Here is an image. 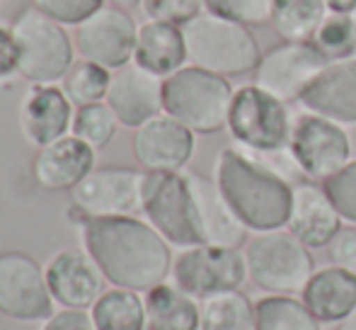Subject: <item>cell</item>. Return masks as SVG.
<instances>
[{
	"mask_svg": "<svg viewBox=\"0 0 356 330\" xmlns=\"http://www.w3.org/2000/svg\"><path fill=\"white\" fill-rule=\"evenodd\" d=\"M80 238L112 287L145 294L172 272V246L145 219H80Z\"/></svg>",
	"mask_w": 356,
	"mask_h": 330,
	"instance_id": "cell-1",
	"label": "cell"
},
{
	"mask_svg": "<svg viewBox=\"0 0 356 330\" xmlns=\"http://www.w3.org/2000/svg\"><path fill=\"white\" fill-rule=\"evenodd\" d=\"M213 180L250 233L286 228L293 182L269 168L257 153L225 146L216 156Z\"/></svg>",
	"mask_w": 356,
	"mask_h": 330,
	"instance_id": "cell-2",
	"label": "cell"
},
{
	"mask_svg": "<svg viewBox=\"0 0 356 330\" xmlns=\"http://www.w3.org/2000/svg\"><path fill=\"white\" fill-rule=\"evenodd\" d=\"M182 32L189 63L223 78L254 73L262 58V49L252 27L218 17L209 10L184 22Z\"/></svg>",
	"mask_w": 356,
	"mask_h": 330,
	"instance_id": "cell-3",
	"label": "cell"
},
{
	"mask_svg": "<svg viewBox=\"0 0 356 330\" xmlns=\"http://www.w3.org/2000/svg\"><path fill=\"white\" fill-rule=\"evenodd\" d=\"M17 47V73L29 85H56L73 66L75 42L66 24L56 22L34 5H24L10 22Z\"/></svg>",
	"mask_w": 356,
	"mask_h": 330,
	"instance_id": "cell-4",
	"label": "cell"
},
{
	"mask_svg": "<svg viewBox=\"0 0 356 330\" xmlns=\"http://www.w3.org/2000/svg\"><path fill=\"white\" fill-rule=\"evenodd\" d=\"M235 88L228 78L187 63L163 81V112L194 134H218L228 124Z\"/></svg>",
	"mask_w": 356,
	"mask_h": 330,
	"instance_id": "cell-5",
	"label": "cell"
},
{
	"mask_svg": "<svg viewBox=\"0 0 356 330\" xmlns=\"http://www.w3.org/2000/svg\"><path fill=\"white\" fill-rule=\"evenodd\" d=\"M248 279L264 294H300L315 272L313 250L289 228L252 233L245 241Z\"/></svg>",
	"mask_w": 356,
	"mask_h": 330,
	"instance_id": "cell-6",
	"label": "cell"
},
{
	"mask_svg": "<svg viewBox=\"0 0 356 330\" xmlns=\"http://www.w3.org/2000/svg\"><path fill=\"white\" fill-rule=\"evenodd\" d=\"M225 129L235 146L252 153H274L289 148L293 117L284 100L250 83L235 88Z\"/></svg>",
	"mask_w": 356,
	"mask_h": 330,
	"instance_id": "cell-7",
	"label": "cell"
},
{
	"mask_svg": "<svg viewBox=\"0 0 356 330\" xmlns=\"http://www.w3.org/2000/svg\"><path fill=\"white\" fill-rule=\"evenodd\" d=\"M141 214L172 248H192L204 243L197 202L184 170L145 173Z\"/></svg>",
	"mask_w": 356,
	"mask_h": 330,
	"instance_id": "cell-8",
	"label": "cell"
},
{
	"mask_svg": "<svg viewBox=\"0 0 356 330\" xmlns=\"http://www.w3.org/2000/svg\"><path fill=\"white\" fill-rule=\"evenodd\" d=\"M172 284L184 294L204 301L209 297L240 289L248 279V262L240 248L199 243L182 248L172 262Z\"/></svg>",
	"mask_w": 356,
	"mask_h": 330,
	"instance_id": "cell-9",
	"label": "cell"
},
{
	"mask_svg": "<svg viewBox=\"0 0 356 330\" xmlns=\"http://www.w3.org/2000/svg\"><path fill=\"white\" fill-rule=\"evenodd\" d=\"M289 151L300 175L315 182H325L354 158L347 127L313 112H303L293 119Z\"/></svg>",
	"mask_w": 356,
	"mask_h": 330,
	"instance_id": "cell-10",
	"label": "cell"
},
{
	"mask_svg": "<svg viewBox=\"0 0 356 330\" xmlns=\"http://www.w3.org/2000/svg\"><path fill=\"white\" fill-rule=\"evenodd\" d=\"M145 170L127 165L95 168L71 189V202L80 219L136 217L143 207Z\"/></svg>",
	"mask_w": 356,
	"mask_h": 330,
	"instance_id": "cell-11",
	"label": "cell"
},
{
	"mask_svg": "<svg viewBox=\"0 0 356 330\" xmlns=\"http://www.w3.org/2000/svg\"><path fill=\"white\" fill-rule=\"evenodd\" d=\"M138 24L124 8L104 3L97 13L80 22L73 32L75 52L85 61L99 63L109 71L134 63Z\"/></svg>",
	"mask_w": 356,
	"mask_h": 330,
	"instance_id": "cell-12",
	"label": "cell"
},
{
	"mask_svg": "<svg viewBox=\"0 0 356 330\" xmlns=\"http://www.w3.org/2000/svg\"><path fill=\"white\" fill-rule=\"evenodd\" d=\"M0 313L29 323L54 316V297L44 267L27 253H0Z\"/></svg>",
	"mask_w": 356,
	"mask_h": 330,
	"instance_id": "cell-13",
	"label": "cell"
},
{
	"mask_svg": "<svg viewBox=\"0 0 356 330\" xmlns=\"http://www.w3.org/2000/svg\"><path fill=\"white\" fill-rule=\"evenodd\" d=\"M327 63L313 42H279L262 54L252 76L254 85L291 104L303 97Z\"/></svg>",
	"mask_w": 356,
	"mask_h": 330,
	"instance_id": "cell-14",
	"label": "cell"
},
{
	"mask_svg": "<svg viewBox=\"0 0 356 330\" xmlns=\"http://www.w3.org/2000/svg\"><path fill=\"white\" fill-rule=\"evenodd\" d=\"M131 146L145 173H182L197 151V134L163 112L134 129Z\"/></svg>",
	"mask_w": 356,
	"mask_h": 330,
	"instance_id": "cell-15",
	"label": "cell"
},
{
	"mask_svg": "<svg viewBox=\"0 0 356 330\" xmlns=\"http://www.w3.org/2000/svg\"><path fill=\"white\" fill-rule=\"evenodd\" d=\"M286 228L310 250L327 248L344 228V219L339 217L337 207L330 194L325 192L323 182L315 180H298L291 189V209Z\"/></svg>",
	"mask_w": 356,
	"mask_h": 330,
	"instance_id": "cell-16",
	"label": "cell"
},
{
	"mask_svg": "<svg viewBox=\"0 0 356 330\" xmlns=\"http://www.w3.org/2000/svg\"><path fill=\"white\" fill-rule=\"evenodd\" d=\"M49 292L54 301L63 308H85L95 306L104 292V274L97 262L88 255V250L63 248L54 255L44 267Z\"/></svg>",
	"mask_w": 356,
	"mask_h": 330,
	"instance_id": "cell-17",
	"label": "cell"
},
{
	"mask_svg": "<svg viewBox=\"0 0 356 330\" xmlns=\"http://www.w3.org/2000/svg\"><path fill=\"white\" fill-rule=\"evenodd\" d=\"M104 102L122 127L138 129L163 114V78L143 71L136 63H129L119 71H112Z\"/></svg>",
	"mask_w": 356,
	"mask_h": 330,
	"instance_id": "cell-18",
	"label": "cell"
},
{
	"mask_svg": "<svg viewBox=\"0 0 356 330\" xmlns=\"http://www.w3.org/2000/svg\"><path fill=\"white\" fill-rule=\"evenodd\" d=\"M73 117V102L56 85H29L19 102V129L37 148L68 136Z\"/></svg>",
	"mask_w": 356,
	"mask_h": 330,
	"instance_id": "cell-19",
	"label": "cell"
},
{
	"mask_svg": "<svg viewBox=\"0 0 356 330\" xmlns=\"http://www.w3.org/2000/svg\"><path fill=\"white\" fill-rule=\"evenodd\" d=\"M298 104L303 112L327 117L342 127H356V56L330 61Z\"/></svg>",
	"mask_w": 356,
	"mask_h": 330,
	"instance_id": "cell-20",
	"label": "cell"
},
{
	"mask_svg": "<svg viewBox=\"0 0 356 330\" xmlns=\"http://www.w3.org/2000/svg\"><path fill=\"white\" fill-rule=\"evenodd\" d=\"M95 148L88 146L75 134L42 146L32 161V175L37 184L49 192H71L75 184L83 182L95 170L97 156Z\"/></svg>",
	"mask_w": 356,
	"mask_h": 330,
	"instance_id": "cell-21",
	"label": "cell"
},
{
	"mask_svg": "<svg viewBox=\"0 0 356 330\" xmlns=\"http://www.w3.org/2000/svg\"><path fill=\"white\" fill-rule=\"evenodd\" d=\"M300 299L323 326H339L356 306V274L337 265L315 267Z\"/></svg>",
	"mask_w": 356,
	"mask_h": 330,
	"instance_id": "cell-22",
	"label": "cell"
},
{
	"mask_svg": "<svg viewBox=\"0 0 356 330\" xmlns=\"http://www.w3.org/2000/svg\"><path fill=\"white\" fill-rule=\"evenodd\" d=\"M189 184H192L194 202H197L199 214V226H202L204 243H213V246H228L240 248L248 241V228L240 223L230 204L220 194L218 184L213 178L199 173H187Z\"/></svg>",
	"mask_w": 356,
	"mask_h": 330,
	"instance_id": "cell-23",
	"label": "cell"
},
{
	"mask_svg": "<svg viewBox=\"0 0 356 330\" xmlns=\"http://www.w3.org/2000/svg\"><path fill=\"white\" fill-rule=\"evenodd\" d=\"M134 63L163 81L187 66L189 58L182 24L163 19H145L143 24H138Z\"/></svg>",
	"mask_w": 356,
	"mask_h": 330,
	"instance_id": "cell-24",
	"label": "cell"
},
{
	"mask_svg": "<svg viewBox=\"0 0 356 330\" xmlns=\"http://www.w3.org/2000/svg\"><path fill=\"white\" fill-rule=\"evenodd\" d=\"M145 330H199V301L175 284H158L143 294Z\"/></svg>",
	"mask_w": 356,
	"mask_h": 330,
	"instance_id": "cell-25",
	"label": "cell"
},
{
	"mask_svg": "<svg viewBox=\"0 0 356 330\" xmlns=\"http://www.w3.org/2000/svg\"><path fill=\"white\" fill-rule=\"evenodd\" d=\"M327 13L325 0H272L269 24L284 42H310Z\"/></svg>",
	"mask_w": 356,
	"mask_h": 330,
	"instance_id": "cell-26",
	"label": "cell"
},
{
	"mask_svg": "<svg viewBox=\"0 0 356 330\" xmlns=\"http://www.w3.org/2000/svg\"><path fill=\"white\" fill-rule=\"evenodd\" d=\"M199 330H257L254 301L243 292H223L199 301Z\"/></svg>",
	"mask_w": 356,
	"mask_h": 330,
	"instance_id": "cell-27",
	"label": "cell"
},
{
	"mask_svg": "<svg viewBox=\"0 0 356 330\" xmlns=\"http://www.w3.org/2000/svg\"><path fill=\"white\" fill-rule=\"evenodd\" d=\"M257 330H323L300 294H264L254 301Z\"/></svg>",
	"mask_w": 356,
	"mask_h": 330,
	"instance_id": "cell-28",
	"label": "cell"
},
{
	"mask_svg": "<svg viewBox=\"0 0 356 330\" xmlns=\"http://www.w3.org/2000/svg\"><path fill=\"white\" fill-rule=\"evenodd\" d=\"M95 330H145L143 297L131 289L112 287L92 306Z\"/></svg>",
	"mask_w": 356,
	"mask_h": 330,
	"instance_id": "cell-29",
	"label": "cell"
},
{
	"mask_svg": "<svg viewBox=\"0 0 356 330\" xmlns=\"http://www.w3.org/2000/svg\"><path fill=\"white\" fill-rule=\"evenodd\" d=\"M63 93L73 102V107H85V104L104 102L107 97L109 83H112V71L92 61H75L66 78L61 81Z\"/></svg>",
	"mask_w": 356,
	"mask_h": 330,
	"instance_id": "cell-30",
	"label": "cell"
},
{
	"mask_svg": "<svg viewBox=\"0 0 356 330\" xmlns=\"http://www.w3.org/2000/svg\"><path fill=\"white\" fill-rule=\"evenodd\" d=\"M310 42L327 61H344L356 56V32L349 13H327Z\"/></svg>",
	"mask_w": 356,
	"mask_h": 330,
	"instance_id": "cell-31",
	"label": "cell"
},
{
	"mask_svg": "<svg viewBox=\"0 0 356 330\" xmlns=\"http://www.w3.org/2000/svg\"><path fill=\"white\" fill-rule=\"evenodd\" d=\"M117 117L109 109L107 102H95V104H85V107L75 109L73 117V134L78 139H83L88 146H92L95 151L104 148L117 134Z\"/></svg>",
	"mask_w": 356,
	"mask_h": 330,
	"instance_id": "cell-32",
	"label": "cell"
},
{
	"mask_svg": "<svg viewBox=\"0 0 356 330\" xmlns=\"http://www.w3.org/2000/svg\"><path fill=\"white\" fill-rule=\"evenodd\" d=\"M204 10L245 27H264L272 19V0H204Z\"/></svg>",
	"mask_w": 356,
	"mask_h": 330,
	"instance_id": "cell-33",
	"label": "cell"
},
{
	"mask_svg": "<svg viewBox=\"0 0 356 330\" xmlns=\"http://www.w3.org/2000/svg\"><path fill=\"white\" fill-rule=\"evenodd\" d=\"M325 192L330 194L332 204L337 207L344 223L356 226V158H352L344 168H339L334 175H330L323 182Z\"/></svg>",
	"mask_w": 356,
	"mask_h": 330,
	"instance_id": "cell-34",
	"label": "cell"
},
{
	"mask_svg": "<svg viewBox=\"0 0 356 330\" xmlns=\"http://www.w3.org/2000/svg\"><path fill=\"white\" fill-rule=\"evenodd\" d=\"M29 5H34L66 27H78L80 22H85L90 15L102 8L104 0H29Z\"/></svg>",
	"mask_w": 356,
	"mask_h": 330,
	"instance_id": "cell-35",
	"label": "cell"
},
{
	"mask_svg": "<svg viewBox=\"0 0 356 330\" xmlns=\"http://www.w3.org/2000/svg\"><path fill=\"white\" fill-rule=\"evenodd\" d=\"M141 8L148 19L184 24L204 13V0H143Z\"/></svg>",
	"mask_w": 356,
	"mask_h": 330,
	"instance_id": "cell-36",
	"label": "cell"
},
{
	"mask_svg": "<svg viewBox=\"0 0 356 330\" xmlns=\"http://www.w3.org/2000/svg\"><path fill=\"white\" fill-rule=\"evenodd\" d=\"M327 250H330L332 265L356 274V226L342 228V231L337 233V238L327 246Z\"/></svg>",
	"mask_w": 356,
	"mask_h": 330,
	"instance_id": "cell-37",
	"label": "cell"
},
{
	"mask_svg": "<svg viewBox=\"0 0 356 330\" xmlns=\"http://www.w3.org/2000/svg\"><path fill=\"white\" fill-rule=\"evenodd\" d=\"M42 330H95L92 316L78 308H63L56 311L49 321H44Z\"/></svg>",
	"mask_w": 356,
	"mask_h": 330,
	"instance_id": "cell-38",
	"label": "cell"
},
{
	"mask_svg": "<svg viewBox=\"0 0 356 330\" xmlns=\"http://www.w3.org/2000/svg\"><path fill=\"white\" fill-rule=\"evenodd\" d=\"M17 73V47L10 34V27L0 24V83Z\"/></svg>",
	"mask_w": 356,
	"mask_h": 330,
	"instance_id": "cell-39",
	"label": "cell"
},
{
	"mask_svg": "<svg viewBox=\"0 0 356 330\" xmlns=\"http://www.w3.org/2000/svg\"><path fill=\"white\" fill-rule=\"evenodd\" d=\"M330 13H352L356 8V0H325Z\"/></svg>",
	"mask_w": 356,
	"mask_h": 330,
	"instance_id": "cell-40",
	"label": "cell"
},
{
	"mask_svg": "<svg viewBox=\"0 0 356 330\" xmlns=\"http://www.w3.org/2000/svg\"><path fill=\"white\" fill-rule=\"evenodd\" d=\"M334 330H356V306H354V311L349 313L342 323H339V326H334Z\"/></svg>",
	"mask_w": 356,
	"mask_h": 330,
	"instance_id": "cell-41",
	"label": "cell"
},
{
	"mask_svg": "<svg viewBox=\"0 0 356 330\" xmlns=\"http://www.w3.org/2000/svg\"><path fill=\"white\" fill-rule=\"evenodd\" d=\"M104 3H109V5H117V8H134V5H141L143 0H104Z\"/></svg>",
	"mask_w": 356,
	"mask_h": 330,
	"instance_id": "cell-42",
	"label": "cell"
},
{
	"mask_svg": "<svg viewBox=\"0 0 356 330\" xmlns=\"http://www.w3.org/2000/svg\"><path fill=\"white\" fill-rule=\"evenodd\" d=\"M349 17H352V24H354V32H356V8L349 13Z\"/></svg>",
	"mask_w": 356,
	"mask_h": 330,
	"instance_id": "cell-43",
	"label": "cell"
}]
</instances>
